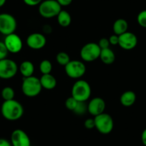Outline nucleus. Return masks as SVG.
<instances>
[{
  "instance_id": "nucleus-28",
  "label": "nucleus",
  "mask_w": 146,
  "mask_h": 146,
  "mask_svg": "<svg viewBox=\"0 0 146 146\" xmlns=\"http://www.w3.org/2000/svg\"><path fill=\"white\" fill-rule=\"evenodd\" d=\"M110 42L109 39L105 38V37H103V38H101L100 40H99V42H98V45L100 47L101 50L102 49H106L110 47Z\"/></svg>"
},
{
  "instance_id": "nucleus-11",
  "label": "nucleus",
  "mask_w": 146,
  "mask_h": 146,
  "mask_svg": "<svg viewBox=\"0 0 146 146\" xmlns=\"http://www.w3.org/2000/svg\"><path fill=\"white\" fill-rule=\"evenodd\" d=\"M137 44V37L134 33L126 32L119 35L118 45L125 50H131Z\"/></svg>"
},
{
  "instance_id": "nucleus-10",
  "label": "nucleus",
  "mask_w": 146,
  "mask_h": 146,
  "mask_svg": "<svg viewBox=\"0 0 146 146\" xmlns=\"http://www.w3.org/2000/svg\"><path fill=\"white\" fill-rule=\"evenodd\" d=\"M4 43H5L8 52L13 53V54L19 52L23 47L22 39L20 38L19 35L15 33L7 35L5 36Z\"/></svg>"
},
{
  "instance_id": "nucleus-22",
  "label": "nucleus",
  "mask_w": 146,
  "mask_h": 146,
  "mask_svg": "<svg viewBox=\"0 0 146 146\" xmlns=\"http://www.w3.org/2000/svg\"><path fill=\"white\" fill-rule=\"evenodd\" d=\"M52 70V64L51 62L48 60H44L40 62V70L42 75L50 74Z\"/></svg>"
},
{
  "instance_id": "nucleus-17",
  "label": "nucleus",
  "mask_w": 146,
  "mask_h": 146,
  "mask_svg": "<svg viewBox=\"0 0 146 146\" xmlns=\"http://www.w3.org/2000/svg\"><path fill=\"white\" fill-rule=\"evenodd\" d=\"M19 70L24 78H28V77L33 76V73L35 72V65L32 62L26 60L21 63Z\"/></svg>"
},
{
  "instance_id": "nucleus-14",
  "label": "nucleus",
  "mask_w": 146,
  "mask_h": 146,
  "mask_svg": "<svg viewBox=\"0 0 146 146\" xmlns=\"http://www.w3.org/2000/svg\"><path fill=\"white\" fill-rule=\"evenodd\" d=\"M105 109V102L102 98H95L91 100L88 105V111L92 115L97 116L104 113Z\"/></svg>"
},
{
  "instance_id": "nucleus-1",
  "label": "nucleus",
  "mask_w": 146,
  "mask_h": 146,
  "mask_svg": "<svg viewBox=\"0 0 146 146\" xmlns=\"http://www.w3.org/2000/svg\"><path fill=\"white\" fill-rule=\"evenodd\" d=\"M1 113L6 120L15 121L22 117L24 114V108L17 100L5 101L1 107Z\"/></svg>"
},
{
  "instance_id": "nucleus-27",
  "label": "nucleus",
  "mask_w": 146,
  "mask_h": 146,
  "mask_svg": "<svg viewBox=\"0 0 146 146\" xmlns=\"http://www.w3.org/2000/svg\"><path fill=\"white\" fill-rule=\"evenodd\" d=\"M8 52H8L4 42H0V60L7 58Z\"/></svg>"
},
{
  "instance_id": "nucleus-5",
  "label": "nucleus",
  "mask_w": 146,
  "mask_h": 146,
  "mask_svg": "<svg viewBox=\"0 0 146 146\" xmlns=\"http://www.w3.org/2000/svg\"><path fill=\"white\" fill-rule=\"evenodd\" d=\"M95 127L101 134L107 135L112 132L114 127V121L111 116L108 113H102L95 116Z\"/></svg>"
},
{
  "instance_id": "nucleus-24",
  "label": "nucleus",
  "mask_w": 146,
  "mask_h": 146,
  "mask_svg": "<svg viewBox=\"0 0 146 146\" xmlns=\"http://www.w3.org/2000/svg\"><path fill=\"white\" fill-rule=\"evenodd\" d=\"M86 111H88V105L85 104V102H79V101L75 109L73 110L75 114L79 115H82L86 113Z\"/></svg>"
},
{
  "instance_id": "nucleus-16",
  "label": "nucleus",
  "mask_w": 146,
  "mask_h": 146,
  "mask_svg": "<svg viewBox=\"0 0 146 146\" xmlns=\"http://www.w3.org/2000/svg\"><path fill=\"white\" fill-rule=\"evenodd\" d=\"M100 58V60H102L104 64H111L115 62V54L114 52L111 49L108 47V48L101 50Z\"/></svg>"
},
{
  "instance_id": "nucleus-6",
  "label": "nucleus",
  "mask_w": 146,
  "mask_h": 146,
  "mask_svg": "<svg viewBox=\"0 0 146 146\" xmlns=\"http://www.w3.org/2000/svg\"><path fill=\"white\" fill-rule=\"evenodd\" d=\"M66 75L72 79H79L86 72V66L83 62L80 60H70L64 66Z\"/></svg>"
},
{
  "instance_id": "nucleus-23",
  "label": "nucleus",
  "mask_w": 146,
  "mask_h": 146,
  "mask_svg": "<svg viewBox=\"0 0 146 146\" xmlns=\"http://www.w3.org/2000/svg\"><path fill=\"white\" fill-rule=\"evenodd\" d=\"M56 60L59 64L65 66L70 61V57L67 53L64 52H60L56 56Z\"/></svg>"
},
{
  "instance_id": "nucleus-29",
  "label": "nucleus",
  "mask_w": 146,
  "mask_h": 146,
  "mask_svg": "<svg viewBox=\"0 0 146 146\" xmlns=\"http://www.w3.org/2000/svg\"><path fill=\"white\" fill-rule=\"evenodd\" d=\"M84 126L86 127L87 129H90L94 128L95 127V120L94 118H88L84 123Z\"/></svg>"
},
{
  "instance_id": "nucleus-25",
  "label": "nucleus",
  "mask_w": 146,
  "mask_h": 146,
  "mask_svg": "<svg viewBox=\"0 0 146 146\" xmlns=\"http://www.w3.org/2000/svg\"><path fill=\"white\" fill-rule=\"evenodd\" d=\"M78 101L77 100H75L73 97H70V98H67L65 101V107L67 109L73 111L76 108L77 105H78Z\"/></svg>"
},
{
  "instance_id": "nucleus-32",
  "label": "nucleus",
  "mask_w": 146,
  "mask_h": 146,
  "mask_svg": "<svg viewBox=\"0 0 146 146\" xmlns=\"http://www.w3.org/2000/svg\"><path fill=\"white\" fill-rule=\"evenodd\" d=\"M56 1L61 5V7L68 6L72 2V0H56Z\"/></svg>"
},
{
  "instance_id": "nucleus-20",
  "label": "nucleus",
  "mask_w": 146,
  "mask_h": 146,
  "mask_svg": "<svg viewBox=\"0 0 146 146\" xmlns=\"http://www.w3.org/2000/svg\"><path fill=\"white\" fill-rule=\"evenodd\" d=\"M57 17L58 24L62 27H67L71 24V15L67 11L61 10L57 16Z\"/></svg>"
},
{
  "instance_id": "nucleus-35",
  "label": "nucleus",
  "mask_w": 146,
  "mask_h": 146,
  "mask_svg": "<svg viewBox=\"0 0 146 146\" xmlns=\"http://www.w3.org/2000/svg\"><path fill=\"white\" fill-rule=\"evenodd\" d=\"M6 1L7 0H0V7H3L5 5Z\"/></svg>"
},
{
  "instance_id": "nucleus-15",
  "label": "nucleus",
  "mask_w": 146,
  "mask_h": 146,
  "mask_svg": "<svg viewBox=\"0 0 146 146\" xmlns=\"http://www.w3.org/2000/svg\"><path fill=\"white\" fill-rule=\"evenodd\" d=\"M40 83L42 88L51 90L57 86V80L51 74H45L40 78Z\"/></svg>"
},
{
  "instance_id": "nucleus-19",
  "label": "nucleus",
  "mask_w": 146,
  "mask_h": 146,
  "mask_svg": "<svg viewBox=\"0 0 146 146\" xmlns=\"http://www.w3.org/2000/svg\"><path fill=\"white\" fill-rule=\"evenodd\" d=\"M127 28H128V24L124 19H118L115 20L113 26V32L118 36L127 32Z\"/></svg>"
},
{
  "instance_id": "nucleus-33",
  "label": "nucleus",
  "mask_w": 146,
  "mask_h": 146,
  "mask_svg": "<svg viewBox=\"0 0 146 146\" xmlns=\"http://www.w3.org/2000/svg\"><path fill=\"white\" fill-rule=\"evenodd\" d=\"M0 146H12L11 142L5 138H0Z\"/></svg>"
},
{
  "instance_id": "nucleus-13",
  "label": "nucleus",
  "mask_w": 146,
  "mask_h": 146,
  "mask_svg": "<svg viewBox=\"0 0 146 146\" xmlns=\"http://www.w3.org/2000/svg\"><path fill=\"white\" fill-rule=\"evenodd\" d=\"M12 146H31V140L28 135L21 129H16L11 135Z\"/></svg>"
},
{
  "instance_id": "nucleus-3",
  "label": "nucleus",
  "mask_w": 146,
  "mask_h": 146,
  "mask_svg": "<svg viewBox=\"0 0 146 146\" xmlns=\"http://www.w3.org/2000/svg\"><path fill=\"white\" fill-rule=\"evenodd\" d=\"M42 87L39 78L35 76L24 78L22 84V90L24 95L28 98H35L41 92Z\"/></svg>"
},
{
  "instance_id": "nucleus-34",
  "label": "nucleus",
  "mask_w": 146,
  "mask_h": 146,
  "mask_svg": "<svg viewBox=\"0 0 146 146\" xmlns=\"http://www.w3.org/2000/svg\"><path fill=\"white\" fill-rule=\"evenodd\" d=\"M141 140L143 144L146 146V128L143 131L141 134Z\"/></svg>"
},
{
  "instance_id": "nucleus-12",
  "label": "nucleus",
  "mask_w": 146,
  "mask_h": 146,
  "mask_svg": "<svg viewBox=\"0 0 146 146\" xmlns=\"http://www.w3.org/2000/svg\"><path fill=\"white\" fill-rule=\"evenodd\" d=\"M26 42L28 47L32 50H41L46 45L47 39L42 34L35 32L28 36Z\"/></svg>"
},
{
  "instance_id": "nucleus-2",
  "label": "nucleus",
  "mask_w": 146,
  "mask_h": 146,
  "mask_svg": "<svg viewBox=\"0 0 146 146\" xmlns=\"http://www.w3.org/2000/svg\"><path fill=\"white\" fill-rule=\"evenodd\" d=\"M92 90L90 84L83 80H79L72 88V97L79 102H86L91 96Z\"/></svg>"
},
{
  "instance_id": "nucleus-4",
  "label": "nucleus",
  "mask_w": 146,
  "mask_h": 146,
  "mask_svg": "<svg viewBox=\"0 0 146 146\" xmlns=\"http://www.w3.org/2000/svg\"><path fill=\"white\" fill-rule=\"evenodd\" d=\"M61 10V5L56 0H44L39 6V13L46 19L57 17Z\"/></svg>"
},
{
  "instance_id": "nucleus-31",
  "label": "nucleus",
  "mask_w": 146,
  "mask_h": 146,
  "mask_svg": "<svg viewBox=\"0 0 146 146\" xmlns=\"http://www.w3.org/2000/svg\"><path fill=\"white\" fill-rule=\"evenodd\" d=\"M110 44L112 45H117L119 43V36L117 35H113L110 36L109 38Z\"/></svg>"
},
{
  "instance_id": "nucleus-30",
  "label": "nucleus",
  "mask_w": 146,
  "mask_h": 146,
  "mask_svg": "<svg viewBox=\"0 0 146 146\" xmlns=\"http://www.w3.org/2000/svg\"><path fill=\"white\" fill-rule=\"evenodd\" d=\"M25 5H28L30 7L36 6L40 5V3L42 2V0H23Z\"/></svg>"
},
{
  "instance_id": "nucleus-8",
  "label": "nucleus",
  "mask_w": 146,
  "mask_h": 146,
  "mask_svg": "<svg viewBox=\"0 0 146 146\" xmlns=\"http://www.w3.org/2000/svg\"><path fill=\"white\" fill-rule=\"evenodd\" d=\"M18 69L19 67L14 60L7 58L0 60V78L8 80L14 78Z\"/></svg>"
},
{
  "instance_id": "nucleus-26",
  "label": "nucleus",
  "mask_w": 146,
  "mask_h": 146,
  "mask_svg": "<svg viewBox=\"0 0 146 146\" xmlns=\"http://www.w3.org/2000/svg\"><path fill=\"white\" fill-rule=\"evenodd\" d=\"M137 22L140 27L146 28V9L141 11L137 15Z\"/></svg>"
},
{
  "instance_id": "nucleus-7",
  "label": "nucleus",
  "mask_w": 146,
  "mask_h": 146,
  "mask_svg": "<svg viewBox=\"0 0 146 146\" xmlns=\"http://www.w3.org/2000/svg\"><path fill=\"white\" fill-rule=\"evenodd\" d=\"M17 23L15 17L8 13L0 14V33L9 35L15 33Z\"/></svg>"
},
{
  "instance_id": "nucleus-21",
  "label": "nucleus",
  "mask_w": 146,
  "mask_h": 146,
  "mask_svg": "<svg viewBox=\"0 0 146 146\" xmlns=\"http://www.w3.org/2000/svg\"><path fill=\"white\" fill-rule=\"evenodd\" d=\"M1 95H2V98H3L5 101L12 100H14L15 92L13 88H10V87H5L2 89Z\"/></svg>"
},
{
  "instance_id": "nucleus-18",
  "label": "nucleus",
  "mask_w": 146,
  "mask_h": 146,
  "mask_svg": "<svg viewBox=\"0 0 146 146\" xmlns=\"http://www.w3.org/2000/svg\"><path fill=\"white\" fill-rule=\"evenodd\" d=\"M136 95L133 91L127 90L122 94L120 102L125 107H130L135 102Z\"/></svg>"
},
{
  "instance_id": "nucleus-9",
  "label": "nucleus",
  "mask_w": 146,
  "mask_h": 146,
  "mask_svg": "<svg viewBox=\"0 0 146 146\" xmlns=\"http://www.w3.org/2000/svg\"><path fill=\"white\" fill-rule=\"evenodd\" d=\"M101 49L98 44L89 42L82 47L80 50V57L85 62H93L100 58Z\"/></svg>"
}]
</instances>
